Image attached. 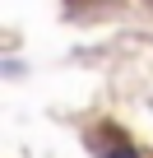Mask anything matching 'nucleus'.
<instances>
[{"instance_id":"f257e3e1","label":"nucleus","mask_w":153,"mask_h":158,"mask_svg":"<svg viewBox=\"0 0 153 158\" xmlns=\"http://www.w3.org/2000/svg\"><path fill=\"white\" fill-rule=\"evenodd\" d=\"M107 158H135V153H130V149H116V153H107Z\"/></svg>"}]
</instances>
